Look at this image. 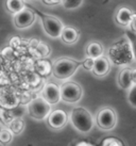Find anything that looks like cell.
Segmentation results:
<instances>
[{"instance_id": "1", "label": "cell", "mask_w": 136, "mask_h": 146, "mask_svg": "<svg viewBox=\"0 0 136 146\" xmlns=\"http://www.w3.org/2000/svg\"><path fill=\"white\" fill-rule=\"evenodd\" d=\"M69 121L72 127L80 133L90 132L95 125L92 115L84 108H75L70 112Z\"/></svg>"}, {"instance_id": "2", "label": "cell", "mask_w": 136, "mask_h": 146, "mask_svg": "<svg viewBox=\"0 0 136 146\" xmlns=\"http://www.w3.org/2000/svg\"><path fill=\"white\" fill-rule=\"evenodd\" d=\"M80 66H82V62L69 58H61L54 62L52 66V74L57 79H68L77 73Z\"/></svg>"}, {"instance_id": "3", "label": "cell", "mask_w": 136, "mask_h": 146, "mask_svg": "<svg viewBox=\"0 0 136 146\" xmlns=\"http://www.w3.org/2000/svg\"><path fill=\"white\" fill-rule=\"evenodd\" d=\"M51 105L43 97H37L30 102L28 105V112L31 117L43 121L45 118H48L49 114L51 113Z\"/></svg>"}, {"instance_id": "4", "label": "cell", "mask_w": 136, "mask_h": 146, "mask_svg": "<svg viewBox=\"0 0 136 146\" xmlns=\"http://www.w3.org/2000/svg\"><path fill=\"white\" fill-rule=\"evenodd\" d=\"M62 100L76 104L83 96V89L76 82H65L60 86Z\"/></svg>"}, {"instance_id": "5", "label": "cell", "mask_w": 136, "mask_h": 146, "mask_svg": "<svg viewBox=\"0 0 136 146\" xmlns=\"http://www.w3.org/2000/svg\"><path fill=\"white\" fill-rule=\"evenodd\" d=\"M42 24H43L45 33L48 34L52 38L61 37L62 31L65 27L57 17L51 16V15H42Z\"/></svg>"}, {"instance_id": "6", "label": "cell", "mask_w": 136, "mask_h": 146, "mask_svg": "<svg viewBox=\"0 0 136 146\" xmlns=\"http://www.w3.org/2000/svg\"><path fill=\"white\" fill-rule=\"evenodd\" d=\"M96 123L102 130H112L117 124V114L111 108H103L97 113Z\"/></svg>"}, {"instance_id": "7", "label": "cell", "mask_w": 136, "mask_h": 146, "mask_svg": "<svg viewBox=\"0 0 136 146\" xmlns=\"http://www.w3.org/2000/svg\"><path fill=\"white\" fill-rule=\"evenodd\" d=\"M14 25L18 29H27L30 26H32L35 21V14L33 13L32 10L28 8H24L22 11L17 13L13 17Z\"/></svg>"}, {"instance_id": "8", "label": "cell", "mask_w": 136, "mask_h": 146, "mask_svg": "<svg viewBox=\"0 0 136 146\" xmlns=\"http://www.w3.org/2000/svg\"><path fill=\"white\" fill-rule=\"evenodd\" d=\"M48 125L55 130L62 129L63 127L67 125L68 123V116L66 112L63 111V110H53L51 111V113L49 114L48 116Z\"/></svg>"}, {"instance_id": "9", "label": "cell", "mask_w": 136, "mask_h": 146, "mask_svg": "<svg viewBox=\"0 0 136 146\" xmlns=\"http://www.w3.org/2000/svg\"><path fill=\"white\" fill-rule=\"evenodd\" d=\"M42 97L45 100H47L50 105H55L57 102H60V100H62L60 86L51 82L45 84L43 92H42Z\"/></svg>"}, {"instance_id": "10", "label": "cell", "mask_w": 136, "mask_h": 146, "mask_svg": "<svg viewBox=\"0 0 136 146\" xmlns=\"http://www.w3.org/2000/svg\"><path fill=\"white\" fill-rule=\"evenodd\" d=\"M92 72L97 77H103L105 75H108L110 72V60L103 56L98 59H95Z\"/></svg>"}, {"instance_id": "11", "label": "cell", "mask_w": 136, "mask_h": 146, "mask_svg": "<svg viewBox=\"0 0 136 146\" xmlns=\"http://www.w3.org/2000/svg\"><path fill=\"white\" fill-rule=\"evenodd\" d=\"M134 16H135V13L133 12L132 10H130L129 8H125V7H122V8H120L117 11L115 19H116L117 24L119 26L129 28Z\"/></svg>"}, {"instance_id": "12", "label": "cell", "mask_w": 136, "mask_h": 146, "mask_svg": "<svg viewBox=\"0 0 136 146\" xmlns=\"http://www.w3.org/2000/svg\"><path fill=\"white\" fill-rule=\"evenodd\" d=\"M61 40L67 45L75 44L79 40V32L73 27L66 26V27H64L63 31H62Z\"/></svg>"}, {"instance_id": "13", "label": "cell", "mask_w": 136, "mask_h": 146, "mask_svg": "<svg viewBox=\"0 0 136 146\" xmlns=\"http://www.w3.org/2000/svg\"><path fill=\"white\" fill-rule=\"evenodd\" d=\"M131 70L130 68H124L119 73L118 76V84L121 89L130 90L133 86L132 78H131Z\"/></svg>"}, {"instance_id": "14", "label": "cell", "mask_w": 136, "mask_h": 146, "mask_svg": "<svg viewBox=\"0 0 136 146\" xmlns=\"http://www.w3.org/2000/svg\"><path fill=\"white\" fill-rule=\"evenodd\" d=\"M103 56V47L98 42H92L86 47V57L90 58L92 60L98 59Z\"/></svg>"}, {"instance_id": "15", "label": "cell", "mask_w": 136, "mask_h": 146, "mask_svg": "<svg viewBox=\"0 0 136 146\" xmlns=\"http://www.w3.org/2000/svg\"><path fill=\"white\" fill-rule=\"evenodd\" d=\"M5 5H7V9H8L9 12L13 14V15L19 13L20 11H22L26 8L24 0H7Z\"/></svg>"}, {"instance_id": "16", "label": "cell", "mask_w": 136, "mask_h": 146, "mask_svg": "<svg viewBox=\"0 0 136 146\" xmlns=\"http://www.w3.org/2000/svg\"><path fill=\"white\" fill-rule=\"evenodd\" d=\"M35 70L38 74L43 75V76H48L49 74L52 72V67L50 63L48 61H45V60H38L35 64Z\"/></svg>"}, {"instance_id": "17", "label": "cell", "mask_w": 136, "mask_h": 146, "mask_svg": "<svg viewBox=\"0 0 136 146\" xmlns=\"http://www.w3.org/2000/svg\"><path fill=\"white\" fill-rule=\"evenodd\" d=\"M24 121L21 118H14L9 125V129L12 131L14 134H19L24 130Z\"/></svg>"}, {"instance_id": "18", "label": "cell", "mask_w": 136, "mask_h": 146, "mask_svg": "<svg viewBox=\"0 0 136 146\" xmlns=\"http://www.w3.org/2000/svg\"><path fill=\"white\" fill-rule=\"evenodd\" d=\"M125 36H127L129 44L131 46L134 59L136 60V32L131 30L130 28H127V30H125Z\"/></svg>"}, {"instance_id": "19", "label": "cell", "mask_w": 136, "mask_h": 146, "mask_svg": "<svg viewBox=\"0 0 136 146\" xmlns=\"http://www.w3.org/2000/svg\"><path fill=\"white\" fill-rule=\"evenodd\" d=\"M84 0H62V5L65 10L68 11H72V10H77L79 9L83 4Z\"/></svg>"}, {"instance_id": "20", "label": "cell", "mask_w": 136, "mask_h": 146, "mask_svg": "<svg viewBox=\"0 0 136 146\" xmlns=\"http://www.w3.org/2000/svg\"><path fill=\"white\" fill-rule=\"evenodd\" d=\"M13 132L10 129H1L0 131V144L7 145L13 140Z\"/></svg>"}, {"instance_id": "21", "label": "cell", "mask_w": 136, "mask_h": 146, "mask_svg": "<svg viewBox=\"0 0 136 146\" xmlns=\"http://www.w3.org/2000/svg\"><path fill=\"white\" fill-rule=\"evenodd\" d=\"M35 51L38 52V56H40V57L45 58V57H47V56H49L50 49H49V47L46 44L38 42V43H37V46H36V48H35Z\"/></svg>"}, {"instance_id": "22", "label": "cell", "mask_w": 136, "mask_h": 146, "mask_svg": "<svg viewBox=\"0 0 136 146\" xmlns=\"http://www.w3.org/2000/svg\"><path fill=\"white\" fill-rule=\"evenodd\" d=\"M128 102L132 107L136 108V85H133L132 88L129 90Z\"/></svg>"}, {"instance_id": "23", "label": "cell", "mask_w": 136, "mask_h": 146, "mask_svg": "<svg viewBox=\"0 0 136 146\" xmlns=\"http://www.w3.org/2000/svg\"><path fill=\"white\" fill-rule=\"evenodd\" d=\"M92 65H94V60H92V59H90V58L86 57V59L82 62V66H83L85 69H90V70H92Z\"/></svg>"}, {"instance_id": "24", "label": "cell", "mask_w": 136, "mask_h": 146, "mask_svg": "<svg viewBox=\"0 0 136 146\" xmlns=\"http://www.w3.org/2000/svg\"><path fill=\"white\" fill-rule=\"evenodd\" d=\"M115 142H116V140H113V139H111V140H108V142L105 141L104 142V144H105V146H115ZM117 146H122L120 143H118L117 144Z\"/></svg>"}, {"instance_id": "25", "label": "cell", "mask_w": 136, "mask_h": 146, "mask_svg": "<svg viewBox=\"0 0 136 146\" xmlns=\"http://www.w3.org/2000/svg\"><path fill=\"white\" fill-rule=\"evenodd\" d=\"M129 28L136 32V14H135V16L133 17L132 21H131V25H130V27H129Z\"/></svg>"}, {"instance_id": "26", "label": "cell", "mask_w": 136, "mask_h": 146, "mask_svg": "<svg viewBox=\"0 0 136 146\" xmlns=\"http://www.w3.org/2000/svg\"><path fill=\"white\" fill-rule=\"evenodd\" d=\"M131 78H132L133 85H136V68L131 70Z\"/></svg>"}, {"instance_id": "27", "label": "cell", "mask_w": 136, "mask_h": 146, "mask_svg": "<svg viewBox=\"0 0 136 146\" xmlns=\"http://www.w3.org/2000/svg\"><path fill=\"white\" fill-rule=\"evenodd\" d=\"M3 62H4V56L2 52H0V65H2Z\"/></svg>"}, {"instance_id": "28", "label": "cell", "mask_w": 136, "mask_h": 146, "mask_svg": "<svg viewBox=\"0 0 136 146\" xmlns=\"http://www.w3.org/2000/svg\"><path fill=\"white\" fill-rule=\"evenodd\" d=\"M77 146H92V145L87 144V143H81V144H79V145H77Z\"/></svg>"}, {"instance_id": "29", "label": "cell", "mask_w": 136, "mask_h": 146, "mask_svg": "<svg viewBox=\"0 0 136 146\" xmlns=\"http://www.w3.org/2000/svg\"><path fill=\"white\" fill-rule=\"evenodd\" d=\"M0 131H1V129H0Z\"/></svg>"}]
</instances>
